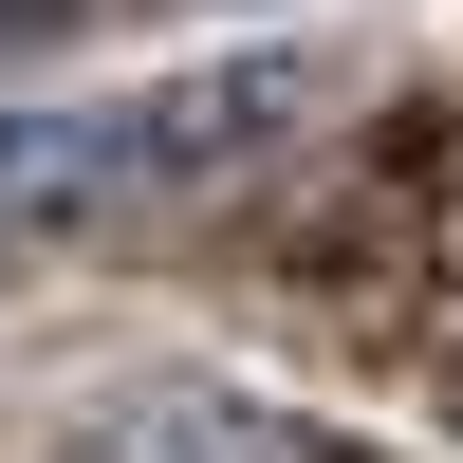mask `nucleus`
Returning <instances> with one entry per match:
<instances>
[{
  "label": "nucleus",
  "mask_w": 463,
  "mask_h": 463,
  "mask_svg": "<svg viewBox=\"0 0 463 463\" xmlns=\"http://www.w3.org/2000/svg\"><path fill=\"white\" fill-rule=\"evenodd\" d=\"M316 56H204V74H148V93H74V111H0V241L19 222H130L185 204V185L260 167L297 130Z\"/></svg>",
  "instance_id": "obj_1"
},
{
  "label": "nucleus",
  "mask_w": 463,
  "mask_h": 463,
  "mask_svg": "<svg viewBox=\"0 0 463 463\" xmlns=\"http://www.w3.org/2000/svg\"><path fill=\"white\" fill-rule=\"evenodd\" d=\"M74 463H334V445L279 427V408H241V390H148V408H111Z\"/></svg>",
  "instance_id": "obj_2"
}]
</instances>
